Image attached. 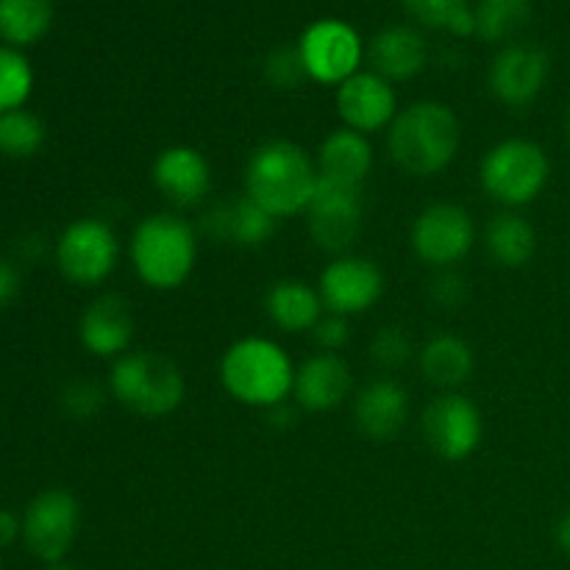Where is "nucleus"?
Here are the masks:
<instances>
[{
  "label": "nucleus",
  "instance_id": "9d476101",
  "mask_svg": "<svg viewBox=\"0 0 570 570\" xmlns=\"http://www.w3.org/2000/svg\"><path fill=\"white\" fill-rule=\"evenodd\" d=\"M362 217H365L362 187L317 178L315 195L306 206V226L317 248L345 256V250L360 237Z\"/></svg>",
  "mask_w": 570,
  "mask_h": 570
},
{
  "label": "nucleus",
  "instance_id": "f03ea898",
  "mask_svg": "<svg viewBox=\"0 0 570 570\" xmlns=\"http://www.w3.org/2000/svg\"><path fill=\"white\" fill-rule=\"evenodd\" d=\"M317 178V165L298 142L267 139L245 167V195L278 220L306 212Z\"/></svg>",
  "mask_w": 570,
  "mask_h": 570
},
{
  "label": "nucleus",
  "instance_id": "e433bc0d",
  "mask_svg": "<svg viewBox=\"0 0 570 570\" xmlns=\"http://www.w3.org/2000/svg\"><path fill=\"white\" fill-rule=\"evenodd\" d=\"M22 540V515L11 510H0V551Z\"/></svg>",
  "mask_w": 570,
  "mask_h": 570
},
{
  "label": "nucleus",
  "instance_id": "4468645a",
  "mask_svg": "<svg viewBox=\"0 0 570 570\" xmlns=\"http://www.w3.org/2000/svg\"><path fill=\"white\" fill-rule=\"evenodd\" d=\"M551 59L540 45L510 42L495 53L490 65V89L510 109L534 104L546 89Z\"/></svg>",
  "mask_w": 570,
  "mask_h": 570
},
{
  "label": "nucleus",
  "instance_id": "c9c22d12",
  "mask_svg": "<svg viewBox=\"0 0 570 570\" xmlns=\"http://www.w3.org/2000/svg\"><path fill=\"white\" fill-rule=\"evenodd\" d=\"M20 271H17L14 262L3 259L0 256V309H6L9 304H14V298L20 295Z\"/></svg>",
  "mask_w": 570,
  "mask_h": 570
},
{
  "label": "nucleus",
  "instance_id": "72a5a7b5",
  "mask_svg": "<svg viewBox=\"0 0 570 570\" xmlns=\"http://www.w3.org/2000/svg\"><path fill=\"white\" fill-rule=\"evenodd\" d=\"M429 295H432L434 306L440 309H460L468 301V282L462 273H456L454 267H445V271L434 273V278L429 282Z\"/></svg>",
  "mask_w": 570,
  "mask_h": 570
},
{
  "label": "nucleus",
  "instance_id": "2eb2a0df",
  "mask_svg": "<svg viewBox=\"0 0 570 570\" xmlns=\"http://www.w3.org/2000/svg\"><path fill=\"white\" fill-rule=\"evenodd\" d=\"M150 181L176 209H195L212 193V167L193 145H170L156 156Z\"/></svg>",
  "mask_w": 570,
  "mask_h": 570
},
{
  "label": "nucleus",
  "instance_id": "dca6fc26",
  "mask_svg": "<svg viewBox=\"0 0 570 570\" xmlns=\"http://www.w3.org/2000/svg\"><path fill=\"white\" fill-rule=\"evenodd\" d=\"M337 111L345 128L367 137L393 126L399 117V95L387 78L376 76L373 70H360L337 87Z\"/></svg>",
  "mask_w": 570,
  "mask_h": 570
},
{
  "label": "nucleus",
  "instance_id": "7c9ffc66",
  "mask_svg": "<svg viewBox=\"0 0 570 570\" xmlns=\"http://www.w3.org/2000/svg\"><path fill=\"white\" fill-rule=\"evenodd\" d=\"M61 410L72 417V421H92L95 415H100L106 404V390L100 387L92 379H76V382L67 384L59 395Z\"/></svg>",
  "mask_w": 570,
  "mask_h": 570
},
{
  "label": "nucleus",
  "instance_id": "4be33fe9",
  "mask_svg": "<svg viewBox=\"0 0 570 570\" xmlns=\"http://www.w3.org/2000/svg\"><path fill=\"white\" fill-rule=\"evenodd\" d=\"M315 165L321 178L362 187L365 178L371 176L373 148L365 134L351 131V128H337V131H332L321 142Z\"/></svg>",
  "mask_w": 570,
  "mask_h": 570
},
{
  "label": "nucleus",
  "instance_id": "f3484780",
  "mask_svg": "<svg viewBox=\"0 0 570 570\" xmlns=\"http://www.w3.org/2000/svg\"><path fill=\"white\" fill-rule=\"evenodd\" d=\"M410 393L395 379H373L356 393L354 423L371 443H387L404 432L410 421Z\"/></svg>",
  "mask_w": 570,
  "mask_h": 570
},
{
  "label": "nucleus",
  "instance_id": "aec40b11",
  "mask_svg": "<svg viewBox=\"0 0 570 570\" xmlns=\"http://www.w3.org/2000/svg\"><path fill=\"white\" fill-rule=\"evenodd\" d=\"M276 217L262 209L259 204L243 195V198L220 200L200 217V232L215 243L239 245V248H259L271 243L276 234Z\"/></svg>",
  "mask_w": 570,
  "mask_h": 570
},
{
  "label": "nucleus",
  "instance_id": "412c9836",
  "mask_svg": "<svg viewBox=\"0 0 570 570\" xmlns=\"http://www.w3.org/2000/svg\"><path fill=\"white\" fill-rule=\"evenodd\" d=\"M365 56L373 72L387 78L390 83L412 81L426 70L429 45L412 26H387L371 39Z\"/></svg>",
  "mask_w": 570,
  "mask_h": 570
},
{
  "label": "nucleus",
  "instance_id": "58836bf2",
  "mask_svg": "<svg viewBox=\"0 0 570 570\" xmlns=\"http://www.w3.org/2000/svg\"><path fill=\"white\" fill-rule=\"evenodd\" d=\"M554 534H557V543H560V549L570 557V510L560 518V523H557Z\"/></svg>",
  "mask_w": 570,
  "mask_h": 570
},
{
  "label": "nucleus",
  "instance_id": "423d86ee",
  "mask_svg": "<svg viewBox=\"0 0 570 570\" xmlns=\"http://www.w3.org/2000/svg\"><path fill=\"white\" fill-rule=\"evenodd\" d=\"M551 176L549 154L532 139L512 137L493 145L479 165L482 189L507 209H518L538 198Z\"/></svg>",
  "mask_w": 570,
  "mask_h": 570
},
{
  "label": "nucleus",
  "instance_id": "393cba45",
  "mask_svg": "<svg viewBox=\"0 0 570 570\" xmlns=\"http://www.w3.org/2000/svg\"><path fill=\"white\" fill-rule=\"evenodd\" d=\"M484 248L493 256L495 265L515 271V267L527 265L538 250V232L527 217L507 209L488 223Z\"/></svg>",
  "mask_w": 570,
  "mask_h": 570
},
{
  "label": "nucleus",
  "instance_id": "b1692460",
  "mask_svg": "<svg viewBox=\"0 0 570 570\" xmlns=\"http://www.w3.org/2000/svg\"><path fill=\"white\" fill-rule=\"evenodd\" d=\"M473 367H476L473 348L454 334H438L421 351L423 376L443 393H456V387L473 376Z\"/></svg>",
  "mask_w": 570,
  "mask_h": 570
},
{
  "label": "nucleus",
  "instance_id": "1a4fd4ad",
  "mask_svg": "<svg viewBox=\"0 0 570 570\" xmlns=\"http://www.w3.org/2000/svg\"><path fill=\"white\" fill-rule=\"evenodd\" d=\"M298 53L312 81L340 87L360 72L362 59H365V42L351 22L323 17L304 28L298 39Z\"/></svg>",
  "mask_w": 570,
  "mask_h": 570
},
{
  "label": "nucleus",
  "instance_id": "a19ab883",
  "mask_svg": "<svg viewBox=\"0 0 570 570\" xmlns=\"http://www.w3.org/2000/svg\"><path fill=\"white\" fill-rule=\"evenodd\" d=\"M566 131H568V142H570V109H568V120H566Z\"/></svg>",
  "mask_w": 570,
  "mask_h": 570
},
{
  "label": "nucleus",
  "instance_id": "f8f14e48",
  "mask_svg": "<svg viewBox=\"0 0 570 570\" xmlns=\"http://www.w3.org/2000/svg\"><path fill=\"white\" fill-rule=\"evenodd\" d=\"M476 243L473 217L456 204H432L415 217L410 232V245L415 256L426 265L445 271L465 259Z\"/></svg>",
  "mask_w": 570,
  "mask_h": 570
},
{
  "label": "nucleus",
  "instance_id": "f257e3e1",
  "mask_svg": "<svg viewBox=\"0 0 570 570\" xmlns=\"http://www.w3.org/2000/svg\"><path fill=\"white\" fill-rule=\"evenodd\" d=\"M460 145V117L440 100H417L406 106L387 128L390 159L406 176H438L456 159Z\"/></svg>",
  "mask_w": 570,
  "mask_h": 570
},
{
  "label": "nucleus",
  "instance_id": "7ed1b4c3",
  "mask_svg": "<svg viewBox=\"0 0 570 570\" xmlns=\"http://www.w3.org/2000/svg\"><path fill=\"white\" fill-rule=\"evenodd\" d=\"M128 254L139 282L159 293H170L193 276L198 259V234L184 217L159 212L137 223Z\"/></svg>",
  "mask_w": 570,
  "mask_h": 570
},
{
  "label": "nucleus",
  "instance_id": "6e6552de",
  "mask_svg": "<svg viewBox=\"0 0 570 570\" xmlns=\"http://www.w3.org/2000/svg\"><path fill=\"white\" fill-rule=\"evenodd\" d=\"M81 529V504L65 488H48L22 510V546L45 566L65 562Z\"/></svg>",
  "mask_w": 570,
  "mask_h": 570
},
{
  "label": "nucleus",
  "instance_id": "6ab92c4d",
  "mask_svg": "<svg viewBox=\"0 0 570 570\" xmlns=\"http://www.w3.org/2000/svg\"><path fill=\"white\" fill-rule=\"evenodd\" d=\"M354 376L340 354L309 356L295 367L293 399L306 412H332L351 399Z\"/></svg>",
  "mask_w": 570,
  "mask_h": 570
},
{
  "label": "nucleus",
  "instance_id": "2f4dec72",
  "mask_svg": "<svg viewBox=\"0 0 570 570\" xmlns=\"http://www.w3.org/2000/svg\"><path fill=\"white\" fill-rule=\"evenodd\" d=\"M371 360L382 371H399L412 360V340L401 326H384L371 340Z\"/></svg>",
  "mask_w": 570,
  "mask_h": 570
},
{
  "label": "nucleus",
  "instance_id": "cd10ccee",
  "mask_svg": "<svg viewBox=\"0 0 570 570\" xmlns=\"http://www.w3.org/2000/svg\"><path fill=\"white\" fill-rule=\"evenodd\" d=\"M406 14L426 28H443L454 37H476V14L468 0H401Z\"/></svg>",
  "mask_w": 570,
  "mask_h": 570
},
{
  "label": "nucleus",
  "instance_id": "ea45409f",
  "mask_svg": "<svg viewBox=\"0 0 570 570\" xmlns=\"http://www.w3.org/2000/svg\"><path fill=\"white\" fill-rule=\"evenodd\" d=\"M45 570H78V568L70 566V562H53V566H48Z\"/></svg>",
  "mask_w": 570,
  "mask_h": 570
},
{
  "label": "nucleus",
  "instance_id": "f704fd0d",
  "mask_svg": "<svg viewBox=\"0 0 570 570\" xmlns=\"http://www.w3.org/2000/svg\"><path fill=\"white\" fill-rule=\"evenodd\" d=\"M312 337H315L317 348L321 351H326V354H337V351H343L351 340L348 317L328 312V315H323L321 321L315 323V328H312Z\"/></svg>",
  "mask_w": 570,
  "mask_h": 570
},
{
  "label": "nucleus",
  "instance_id": "c756f323",
  "mask_svg": "<svg viewBox=\"0 0 570 570\" xmlns=\"http://www.w3.org/2000/svg\"><path fill=\"white\" fill-rule=\"evenodd\" d=\"M33 92V67L20 48L0 45V115L26 109Z\"/></svg>",
  "mask_w": 570,
  "mask_h": 570
},
{
  "label": "nucleus",
  "instance_id": "39448f33",
  "mask_svg": "<svg viewBox=\"0 0 570 570\" xmlns=\"http://www.w3.org/2000/svg\"><path fill=\"white\" fill-rule=\"evenodd\" d=\"M111 399L139 417H167L184 404L187 382L176 362L159 351H128L109 373Z\"/></svg>",
  "mask_w": 570,
  "mask_h": 570
},
{
  "label": "nucleus",
  "instance_id": "a211bd4d",
  "mask_svg": "<svg viewBox=\"0 0 570 570\" xmlns=\"http://www.w3.org/2000/svg\"><path fill=\"white\" fill-rule=\"evenodd\" d=\"M78 340L98 360H120L134 340L131 306L122 295H98L78 321Z\"/></svg>",
  "mask_w": 570,
  "mask_h": 570
},
{
  "label": "nucleus",
  "instance_id": "0eeeda50",
  "mask_svg": "<svg viewBox=\"0 0 570 570\" xmlns=\"http://www.w3.org/2000/svg\"><path fill=\"white\" fill-rule=\"evenodd\" d=\"M53 259L61 276L76 287H98L120 262V239L100 217H78L53 245Z\"/></svg>",
  "mask_w": 570,
  "mask_h": 570
},
{
  "label": "nucleus",
  "instance_id": "20e7f679",
  "mask_svg": "<svg viewBox=\"0 0 570 570\" xmlns=\"http://www.w3.org/2000/svg\"><path fill=\"white\" fill-rule=\"evenodd\" d=\"M295 367L278 343L243 337L228 345L220 360V384L234 401L254 410H271L293 395Z\"/></svg>",
  "mask_w": 570,
  "mask_h": 570
},
{
  "label": "nucleus",
  "instance_id": "bb28decb",
  "mask_svg": "<svg viewBox=\"0 0 570 570\" xmlns=\"http://www.w3.org/2000/svg\"><path fill=\"white\" fill-rule=\"evenodd\" d=\"M473 14H476L479 39L507 42L532 20V3L529 0H479Z\"/></svg>",
  "mask_w": 570,
  "mask_h": 570
},
{
  "label": "nucleus",
  "instance_id": "ddd939ff",
  "mask_svg": "<svg viewBox=\"0 0 570 570\" xmlns=\"http://www.w3.org/2000/svg\"><path fill=\"white\" fill-rule=\"evenodd\" d=\"M317 293H321L323 306L334 315H365L384 295V273L367 256H337L321 273Z\"/></svg>",
  "mask_w": 570,
  "mask_h": 570
},
{
  "label": "nucleus",
  "instance_id": "5701e85b",
  "mask_svg": "<svg viewBox=\"0 0 570 570\" xmlns=\"http://www.w3.org/2000/svg\"><path fill=\"white\" fill-rule=\"evenodd\" d=\"M323 301L315 287L301 278H282L265 295V312L276 328L287 334L312 332L323 317Z\"/></svg>",
  "mask_w": 570,
  "mask_h": 570
},
{
  "label": "nucleus",
  "instance_id": "a878e982",
  "mask_svg": "<svg viewBox=\"0 0 570 570\" xmlns=\"http://www.w3.org/2000/svg\"><path fill=\"white\" fill-rule=\"evenodd\" d=\"M53 0H0V42L9 48L37 45L53 26Z\"/></svg>",
  "mask_w": 570,
  "mask_h": 570
},
{
  "label": "nucleus",
  "instance_id": "79ce46f5",
  "mask_svg": "<svg viewBox=\"0 0 570 570\" xmlns=\"http://www.w3.org/2000/svg\"><path fill=\"white\" fill-rule=\"evenodd\" d=\"M0 570H3V557H0Z\"/></svg>",
  "mask_w": 570,
  "mask_h": 570
},
{
  "label": "nucleus",
  "instance_id": "4c0bfd02",
  "mask_svg": "<svg viewBox=\"0 0 570 570\" xmlns=\"http://www.w3.org/2000/svg\"><path fill=\"white\" fill-rule=\"evenodd\" d=\"M298 404H289V401H282V404L271 406V410H265L267 415V426L273 429H293L295 423H298Z\"/></svg>",
  "mask_w": 570,
  "mask_h": 570
},
{
  "label": "nucleus",
  "instance_id": "473e14b6",
  "mask_svg": "<svg viewBox=\"0 0 570 570\" xmlns=\"http://www.w3.org/2000/svg\"><path fill=\"white\" fill-rule=\"evenodd\" d=\"M265 78L276 89H295L306 81V67L298 53V45L273 48L265 59Z\"/></svg>",
  "mask_w": 570,
  "mask_h": 570
},
{
  "label": "nucleus",
  "instance_id": "c85d7f7f",
  "mask_svg": "<svg viewBox=\"0 0 570 570\" xmlns=\"http://www.w3.org/2000/svg\"><path fill=\"white\" fill-rule=\"evenodd\" d=\"M45 122L31 109H14L0 115V154L9 159H31L42 150Z\"/></svg>",
  "mask_w": 570,
  "mask_h": 570
},
{
  "label": "nucleus",
  "instance_id": "9b49d317",
  "mask_svg": "<svg viewBox=\"0 0 570 570\" xmlns=\"http://www.w3.org/2000/svg\"><path fill=\"white\" fill-rule=\"evenodd\" d=\"M421 432L432 454L445 462H462L482 443L484 421L471 399L462 393H440L423 410Z\"/></svg>",
  "mask_w": 570,
  "mask_h": 570
}]
</instances>
